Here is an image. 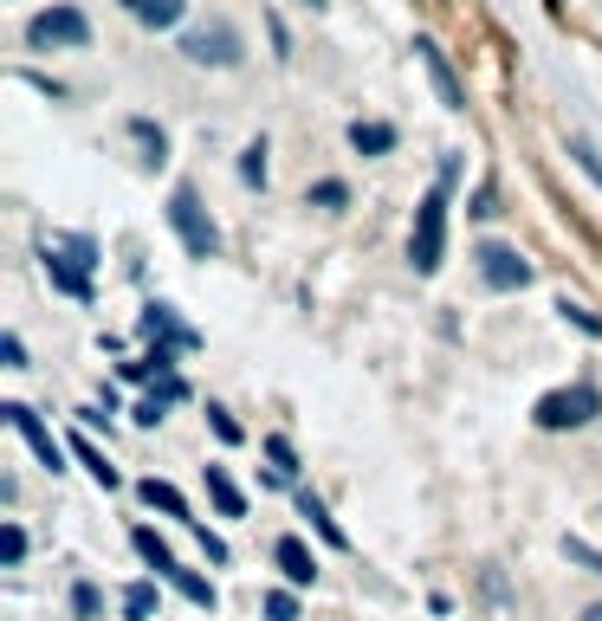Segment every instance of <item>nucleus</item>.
<instances>
[{"instance_id": "1", "label": "nucleus", "mask_w": 602, "mask_h": 621, "mask_svg": "<svg viewBox=\"0 0 602 621\" xmlns=\"http://www.w3.org/2000/svg\"><path fill=\"white\" fill-rule=\"evenodd\" d=\"M39 266H46L52 292H65V298L85 305V298H91V272H98V240H91V233H52V240L39 246Z\"/></svg>"}, {"instance_id": "2", "label": "nucleus", "mask_w": 602, "mask_h": 621, "mask_svg": "<svg viewBox=\"0 0 602 621\" xmlns=\"http://www.w3.org/2000/svg\"><path fill=\"white\" fill-rule=\"evenodd\" d=\"M447 259V182H434L428 195L415 201V233H408V266L421 279H434Z\"/></svg>"}, {"instance_id": "3", "label": "nucleus", "mask_w": 602, "mask_h": 621, "mask_svg": "<svg viewBox=\"0 0 602 621\" xmlns=\"http://www.w3.org/2000/svg\"><path fill=\"white\" fill-rule=\"evenodd\" d=\"M169 227H175V240L188 246V259H214V253H221V227H214V214L201 207L195 188H175V195H169Z\"/></svg>"}, {"instance_id": "4", "label": "nucleus", "mask_w": 602, "mask_h": 621, "mask_svg": "<svg viewBox=\"0 0 602 621\" xmlns=\"http://www.w3.org/2000/svg\"><path fill=\"white\" fill-rule=\"evenodd\" d=\"M26 46L33 52H85L91 46V20L78 7H39L26 20Z\"/></svg>"}, {"instance_id": "5", "label": "nucleus", "mask_w": 602, "mask_h": 621, "mask_svg": "<svg viewBox=\"0 0 602 621\" xmlns=\"http://www.w3.org/2000/svg\"><path fill=\"white\" fill-rule=\"evenodd\" d=\"M531 414H538L544 434H564V427H590L596 421V414H602V395L590 389V382H570V389H551Z\"/></svg>"}, {"instance_id": "6", "label": "nucleus", "mask_w": 602, "mask_h": 621, "mask_svg": "<svg viewBox=\"0 0 602 621\" xmlns=\"http://www.w3.org/2000/svg\"><path fill=\"white\" fill-rule=\"evenodd\" d=\"M182 59H188V65H214V72H227V65L246 59V46H240V33H234L227 20H214V26L182 33Z\"/></svg>"}, {"instance_id": "7", "label": "nucleus", "mask_w": 602, "mask_h": 621, "mask_svg": "<svg viewBox=\"0 0 602 621\" xmlns=\"http://www.w3.org/2000/svg\"><path fill=\"white\" fill-rule=\"evenodd\" d=\"M473 259H480V279L492 285V292H525V285H531V266L518 259V246L480 240V246H473Z\"/></svg>"}, {"instance_id": "8", "label": "nucleus", "mask_w": 602, "mask_h": 621, "mask_svg": "<svg viewBox=\"0 0 602 621\" xmlns=\"http://www.w3.org/2000/svg\"><path fill=\"white\" fill-rule=\"evenodd\" d=\"M0 414H7V427H13V434L26 440V447H33V460L46 466V473H65V447H59V440H52V427L39 421L33 408H26V402H7Z\"/></svg>"}, {"instance_id": "9", "label": "nucleus", "mask_w": 602, "mask_h": 621, "mask_svg": "<svg viewBox=\"0 0 602 621\" xmlns=\"http://www.w3.org/2000/svg\"><path fill=\"white\" fill-rule=\"evenodd\" d=\"M415 59H421V72H428V85H434V98H441V110H467V85H460V72L447 65V52L434 46V39H415Z\"/></svg>"}, {"instance_id": "10", "label": "nucleus", "mask_w": 602, "mask_h": 621, "mask_svg": "<svg viewBox=\"0 0 602 621\" xmlns=\"http://www.w3.org/2000/svg\"><path fill=\"white\" fill-rule=\"evenodd\" d=\"M143 337L149 343H156V350H175V356H182V350H195V330H188L182 324V317H175V305H162V298H149V305H143Z\"/></svg>"}, {"instance_id": "11", "label": "nucleus", "mask_w": 602, "mask_h": 621, "mask_svg": "<svg viewBox=\"0 0 602 621\" xmlns=\"http://www.w3.org/2000/svg\"><path fill=\"white\" fill-rule=\"evenodd\" d=\"M272 563L285 570V583H292V589H311V583H318V557H311L305 537H279V544H272Z\"/></svg>"}, {"instance_id": "12", "label": "nucleus", "mask_w": 602, "mask_h": 621, "mask_svg": "<svg viewBox=\"0 0 602 621\" xmlns=\"http://www.w3.org/2000/svg\"><path fill=\"white\" fill-rule=\"evenodd\" d=\"M175 402H188V382H182V376H162L156 389H149L143 402H136V421H143V427H156V421H162V414H169Z\"/></svg>"}, {"instance_id": "13", "label": "nucleus", "mask_w": 602, "mask_h": 621, "mask_svg": "<svg viewBox=\"0 0 602 621\" xmlns=\"http://www.w3.org/2000/svg\"><path fill=\"white\" fill-rule=\"evenodd\" d=\"M130 544H136V557H143V563H149V570H156V576H162V583H169V576H175V570H182V563H175V557H169V544H162V537H156V531H149V524H136V531H130Z\"/></svg>"}, {"instance_id": "14", "label": "nucleus", "mask_w": 602, "mask_h": 621, "mask_svg": "<svg viewBox=\"0 0 602 621\" xmlns=\"http://www.w3.org/2000/svg\"><path fill=\"white\" fill-rule=\"evenodd\" d=\"M298 518H311V531H318V537H324L331 550H350V537L337 531V518L324 512V499H318V492H298Z\"/></svg>"}, {"instance_id": "15", "label": "nucleus", "mask_w": 602, "mask_h": 621, "mask_svg": "<svg viewBox=\"0 0 602 621\" xmlns=\"http://www.w3.org/2000/svg\"><path fill=\"white\" fill-rule=\"evenodd\" d=\"M208 473V499H214V512L221 518H246V499H240V486L227 479V466H201Z\"/></svg>"}, {"instance_id": "16", "label": "nucleus", "mask_w": 602, "mask_h": 621, "mask_svg": "<svg viewBox=\"0 0 602 621\" xmlns=\"http://www.w3.org/2000/svg\"><path fill=\"white\" fill-rule=\"evenodd\" d=\"M123 13H130V20H143V26H175L188 13V0H123Z\"/></svg>"}, {"instance_id": "17", "label": "nucleus", "mask_w": 602, "mask_h": 621, "mask_svg": "<svg viewBox=\"0 0 602 621\" xmlns=\"http://www.w3.org/2000/svg\"><path fill=\"white\" fill-rule=\"evenodd\" d=\"M350 149H357V156H389L395 149V123H350Z\"/></svg>"}, {"instance_id": "18", "label": "nucleus", "mask_w": 602, "mask_h": 621, "mask_svg": "<svg viewBox=\"0 0 602 621\" xmlns=\"http://www.w3.org/2000/svg\"><path fill=\"white\" fill-rule=\"evenodd\" d=\"M130 136L143 143V162H149V169H162V162H169V130H162V123L130 117Z\"/></svg>"}, {"instance_id": "19", "label": "nucleus", "mask_w": 602, "mask_h": 621, "mask_svg": "<svg viewBox=\"0 0 602 621\" xmlns=\"http://www.w3.org/2000/svg\"><path fill=\"white\" fill-rule=\"evenodd\" d=\"M72 453H78V466H85V473H91V479H98V486H104V492H117V486H123V479H117V466H111V460H104V453H98V447H91V440H85V434H72Z\"/></svg>"}, {"instance_id": "20", "label": "nucleus", "mask_w": 602, "mask_h": 621, "mask_svg": "<svg viewBox=\"0 0 602 621\" xmlns=\"http://www.w3.org/2000/svg\"><path fill=\"white\" fill-rule=\"evenodd\" d=\"M136 492H143V505H149V512H169V518H188V499H182V492L169 486V479H143V486H136Z\"/></svg>"}, {"instance_id": "21", "label": "nucleus", "mask_w": 602, "mask_h": 621, "mask_svg": "<svg viewBox=\"0 0 602 621\" xmlns=\"http://www.w3.org/2000/svg\"><path fill=\"white\" fill-rule=\"evenodd\" d=\"M169 583H175V589H182V596H188V602H195V609H214V602H221V596H214V583H208V576H195V570H175V576H169Z\"/></svg>"}, {"instance_id": "22", "label": "nucleus", "mask_w": 602, "mask_h": 621, "mask_svg": "<svg viewBox=\"0 0 602 621\" xmlns=\"http://www.w3.org/2000/svg\"><path fill=\"white\" fill-rule=\"evenodd\" d=\"M156 583H130V589H123V615H130V621H149V615H156Z\"/></svg>"}, {"instance_id": "23", "label": "nucleus", "mask_w": 602, "mask_h": 621, "mask_svg": "<svg viewBox=\"0 0 602 621\" xmlns=\"http://www.w3.org/2000/svg\"><path fill=\"white\" fill-rule=\"evenodd\" d=\"M72 615L78 621H98L104 615V589L98 583H72Z\"/></svg>"}, {"instance_id": "24", "label": "nucleus", "mask_w": 602, "mask_h": 621, "mask_svg": "<svg viewBox=\"0 0 602 621\" xmlns=\"http://www.w3.org/2000/svg\"><path fill=\"white\" fill-rule=\"evenodd\" d=\"M266 460H272V479H298V453H292V440L272 434V440H266Z\"/></svg>"}, {"instance_id": "25", "label": "nucleus", "mask_w": 602, "mask_h": 621, "mask_svg": "<svg viewBox=\"0 0 602 621\" xmlns=\"http://www.w3.org/2000/svg\"><path fill=\"white\" fill-rule=\"evenodd\" d=\"M557 317H564V324H577V330H590V337H602V317L590 305H577V298H557Z\"/></svg>"}, {"instance_id": "26", "label": "nucleus", "mask_w": 602, "mask_h": 621, "mask_svg": "<svg viewBox=\"0 0 602 621\" xmlns=\"http://www.w3.org/2000/svg\"><path fill=\"white\" fill-rule=\"evenodd\" d=\"M240 182L266 188V143H246V156H240Z\"/></svg>"}, {"instance_id": "27", "label": "nucleus", "mask_w": 602, "mask_h": 621, "mask_svg": "<svg viewBox=\"0 0 602 621\" xmlns=\"http://www.w3.org/2000/svg\"><path fill=\"white\" fill-rule=\"evenodd\" d=\"M259 609H266V621H298V596H292V589H272Z\"/></svg>"}, {"instance_id": "28", "label": "nucleus", "mask_w": 602, "mask_h": 621, "mask_svg": "<svg viewBox=\"0 0 602 621\" xmlns=\"http://www.w3.org/2000/svg\"><path fill=\"white\" fill-rule=\"evenodd\" d=\"M570 156H577V162H583V175H590V182L602 188V156L590 149V136H570Z\"/></svg>"}, {"instance_id": "29", "label": "nucleus", "mask_w": 602, "mask_h": 621, "mask_svg": "<svg viewBox=\"0 0 602 621\" xmlns=\"http://www.w3.org/2000/svg\"><path fill=\"white\" fill-rule=\"evenodd\" d=\"M564 557L577 563V570H596V576H602V557H596L590 544H583V537H564Z\"/></svg>"}, {"instance_id": "30", "label": "nucleus", "mask_w": 602, "mask_h": 621, "mask_svg": "<svg viewBox=\"0 0 602 621\" xmlns=\"http://www.w3.org/2000/svg\"><path fill=\"white\" fill-rule=\"evenodd\" d=\"M344 201H350L344 182H318V188H311V207H344Z\"/></svg>"}, {"instance_id": "31", "label": "nucleus", "mask_w": 602, "mask_h": 621, "mask_svg": "<svg viewBox=\"0 0 602 621\" xmlns=\"http://www.w3.org/2000/svg\"><path fill=\"white\" fill-rule=\"evenodd\" d=\"M188 531L201 537V550H208L214 563H227V544H221V537H214V531H208V524H201V518H188Z\"/></svg>"}, {"instance_id": "32", "label": "nucleus", "mask_w": 602, "mask_h": 621, "mask_svg": "<svg viewBox=\"0 0 602 621\" xmlns=\"http://www.w3.org/2000/svg\"><path fill=\"white\" fill-rule=\"evenodd\" d=\"M0 557H7V563L26 557V531H20V524H7V537H0Z\"/></svg>"}, {"instance_id": "33", "label": "nucleus", "mask_w": 602, "mask_h": 621, "mask_svg": "<svg viewBox=\"0 0 602 621\" xmlns=\"http://www.w3.org/2000/svg\"><path fill=\"white\" fill-rule=\"evenodd\" d=\"M208 421H214V434H221L227 447H234V440H240V421H234V414H227V408H208Z\"/></svg>"}, {"instance_id": "34", "label": "nucleus", "mask_w": 602, "mask_h": 621, "mask_svg": "<svg viewBox=\"0 0 602 621\" xmlns=\"http://www.w3.org/2000/svg\"><path fill=\"white\" fill-rule=\"evenodd\" d=\"M0 356H7V369H26V343L13 337V330H7V337H0Z\"/></svg>"}, {"instance_id": "35", "label": "nucleus", "mask_w": 602, "mask_h": 621, "mask_svg": "<svg viewBox=\"0 0 602 621\" xmlns=\"http://www.w3.org/2000/svg\"><path fill=\"white\" fill-rule=\"evenodd\" d=\"M583 621H602V602H596V609H583Z\"/></svg>"}, {"instance_id": "36", "label": "nucleus", "mask_w": 602, "mask_h": 621, "mask_svg": "<svg viewBox=\"0 0 602 621\" xmlns=\"http://www.w3.org/2000/svg\"><path fill=\"white\" fill-rule=\"evenodd\" d=\"M305 7H324V0H305Z\"/></svg>"}]
</instances>
